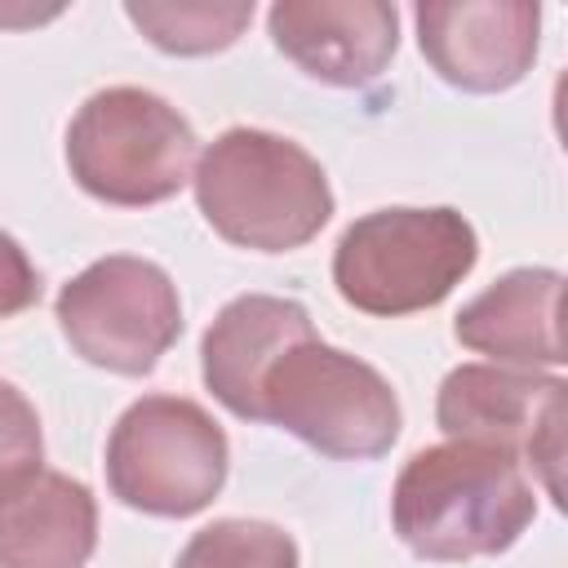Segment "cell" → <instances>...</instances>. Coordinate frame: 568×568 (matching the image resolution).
<instances>
[{
	"instance_id": "6",
	"label": "cell",
	"mask_w": 568,
	"mask_h": 568,
	"mask_svg": "<svg viewBox=\"0 0 568 568\" xmlns=\"http://www.w3.org/2000/svg\"><path fill=\"white\" fill-rule=\"evenodd\" d=\"M226 430L182 395L133 399L106 439V484L129 510L186 519L226 484Z\"/></svg>"
},
{
	"instance_id": "4",
	"label": "cell",
	"mask_w": 568,
	"mask_h": 568,
	"mask_svg": "<svg viewBox=\"0 0 568 568\" xmlns=\"http://www.w3.org/2000/svg\"><path fill=\"white\" fill-rule=\"evenodd\" d=\"M195 129L160 93L111 84L84 98L67 124V169L102 204L146 209L191 182Z\"/></svg>"
},
{
	"instance_id": "8",
	"label": "cell",
	"mask_w": 568,
	"mask_h": 568,
	"mask_svg": "<svg viewBox=\"0 0 568 568\" xmlns=\"http://www.w3.org/2000/svg\"><path fill=\"white\" fill-rule=\"evenodd\" d=\"M564 399L568 382L555 373L510 364H457L439 382L435 422L448 439L510 448L524 466L541 475V488L559 501Z\"/></svg>"
},
{
	"instance_id": "14",
	"label": "cell",
	"mask_w": 568,
	"mask_h": 568,
	"mask_svg": "<svg viewBox=\"0 0 568 568\" xmlns=\"http://www.w3.org/2000/svg\"><path fill=\"white\" fill-rule=\"evenodd\" d=\"M124 18L164 53L200 58L231 49L253 22V0H129Z\"/></svg>"
},
{
	"instance_id": "7",
	"label": "cell",
	"mask_w": 568,
	"mask_h": 568,
	"mask_svg": "<svg viewBox=\"0 0 568 568\" xmlns=\"http://www.w3.org/2000/svg\"><path fill=\"white\" fill-rule=\"evenodd\" d=\"M53 311L67 346L84 364L120 377L151 373L182 333L178 284L164 266L133 253L89 262L62 284Z\"/></svg>"
},
{
	"instance_id": "1",
	"label": "cell",
	"mask_w": 568,
	"mask_h": 568,
	"mask_svg": "<svg viewBox=\"0 0 568 568\" xmlns=\"http://www.w3.org/2000/svg\"><path fill=\"white\" fill-rule=\"evenodd\" d=\"M537 515V493L510 448L448 439L404 462L390 524L417 559L466 564L510 550Z\"/></svg>"
},
{
	"instance_id": "13",
	"label": "cell",
	"mask_w": 568,
	"mask_h": 568,
	"mask_svg": "<svg viewBox=\"0 0 568 568\" xmlns=\"http://www.w3.org/2000/svg\"><path fill=\"white\" fill-rule=\"evenodd\" d=\"M98 546V501L62 470L0 488V568H84Z\"/></svg>"
},
{
	"instance_id": "10",
	"label": "cell",
	"mask_w": 568,
	"mask_h": 568,
	"mask_svg": "<svg viewBox=\"0 0 568 568\" xmlns=\"http://www.w3.org/2000/svg\"><path fill=\"white\" fill-rule=\"evenodd\" d=\"M266 27L297 71L333 89L373 84L399 49V13L386 0H280Z\"/></svg>"
},
{
	"instance_id": "15",
	"label": "cell",
	"mask_w": 568,
	"mask_h": 568,
	"mask_svg": "<svg viewBox=\"0 0 568 568\" xmlns=\"http://www.w3.org/2000/svg\"><path fill=\"white\" fill-rule=\"evenodd\" d=\"M173 568H297V541L266 519H213L182 546Z\"/></svg>"
},
{
	"instance_id": "9",
	"label": "cell",
	"mask_w": 568,
	"mask_h": 568,
	"mask_svg": "<svg viewBox=\"0 0 568 568\" xmlns=\"http://www.w3.org/2000/svg\"><path fill=\"white\" fill-rule=\"evenodd\" d=\"M413 18L426 62L462 93H501L532 71L541 9L528 0H430Z\"/></svg>"
},
{
	"instance_id": "3",
	"label": "cell",
	"mask_w": 568,
	"mask_h": 568,
	"mask_svg": "<svg viewBox=\"0 0 568 568\" xmlns=\"http://www.w3.org/2000/svg\"><path fill=\"white\" fill-rule=\"evenodd\" d=\"M479 235L457 209H373L333 248V284L364 315H413L439 306L475 266Z\"/></svg>"
},
{
	"instance_id": "12",
	"label": "cell",
	"mask_w": 568,
	"mask_h": 568,
	"mask_svg": "<svg viewBox=\"0 0 568 568\" xmlns=\"http://www.w3.org/2000/svg\"><path fill=\"white\" fill-rule=\"evenodd\" d=\"M559 297L564 275L550 266H519L493 280L479 297H470L453 333L466 351L488 355L493 364L510 368H559L564 342H559Z\"/></svg>"
},
{
	"instance_id": "5",
	"label": "cell",
	"mask_w": 568,
	"mask_h": 568,
	"mask_svg": "<svg viewBox=\"0 0 568 568\" xmlns=\"http://www.w3.org/2000/svg\"><path fill=\"white\" fill-rule=\"evenodd\" d=\"M257 422L297 435L333 462H373L399 439V399L373 364L306 337L266 368Z\"/></svg>"
},
{
	"instance_id": "2",
	"label": "cell",
	"mask_w": 568,
	"mask_h": 568,
	"mask_svg": "<svg viewBox=\"0 0 568 568\" xmlns=\"http://www.w3.org/2000/svg\"><path fill=\"white\" fill-rule=\"evenodd\" d=\"M204 222L235 248L288 253L333 217V186L320 160L271 129H226L191 173Z\"/></svg>"
},
{
	"instance_id": "11",
	"label": "cell",
	"mask_w": 568,
	"mask_h": 568,
	"mask_svg": "<svg viewBox=\"0 0 568 568\" xmlns=\"http://www.w3.org/2000/svg\"><path fill=\"white\" fill-rule=\"evenodd\" d=\"M306 337H315V324L302 302L275 293L231 297L200 342L204 386L226 413L257 422V386L266 368Z\"/></svg>"
},
{
	"instance_id": "16",
	"label": "cell",
	"mask_w": 568,
	"mask_h": 568,
	"mask_svg": "<svg viewBox=\"0 0 568 568\" xmlns=\"http://www.w3.org/2000/svg\"><path fill=\"white\" fill-rule=\"evenodd\" d=\"M44 457V435H40V417L36 404L0 377V488L40 470Z\"/></svg>"
},
{
	"instance_id": "17",
	"label": "cell",
	"mask_w": 568,
	"mask_h": 568,
	"mask_svg": "<svg viewBox=\"0 0 568 568\" xmlns=\"http://www.w3.org/2000/svg\"><path fill=\"white\" fill-rule=\"evenodd\" d=\"M36 302H40V271L31 266L27 248L9 231H0V320H13Z\"/></svg>"
}]
</instances>
